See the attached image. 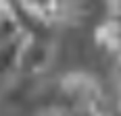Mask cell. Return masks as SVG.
Wrapping results in <instances>:
<instances>
[{"instance_id": "1", "label": "cell", "mask_w": 121, "mask_h": 116, "mask_svg": "<svg viewBox=\"0 0 121 116\" xmlns=\"http://www.w3.org/2000/svg\"><path fill=\"white\" fill-rule=\"evenodd\" d=\"M52 54H54V48H52L48 37H25L17 75L38 77L40 73H44L48 69Z\"/></svg>"}, {"instance_id": "5", "label": "cell", "mask_w": 121, "mask_h": 116, "mask_svg": "<svg viewBox=\"0 0 121 116\" xmlns=\"http://www.w3.org/2000/svg\"><path fill=\"white\" fill-rule=\"evenodd\" d=\"M2 87H4V85H2V81H0V102H2Z\"/></svg>"}, {"instance_id": "3", "label": "cell", "mask_w": 121, "mask_h": 116, "mask_svg": "<svg viewBox=\"0 0 121 116\" xmlns=\"http://www.w3.org/2000/svg\"><path fill=\"white\" fill-rule=\"evenodd\" d=\"M96 42L98 46H102L109 54L117 56L121 62V17L109 15L107 21L96 27Z\"/></svg>"}, {"instance_id": "6", "label": "cell", "mask_w": 121, "mask_h": 116, "mask_svg": "<svg viewBox=\"0 0 121 116\" xmlns=\"http://www.w3.org/2000/svg\"><path fill=\"white\" fill-rule=\"evenodd\" d=\"M119 75H121V62H119Z\"/></svg>"}, {"instance_id": "2", "label": "cell", "mask_w": 121, "mask_h": 116, "mask_svg": "<svg viewBox=\"0 0 121 116\" xmlns=\"http://www.w3.org/2000/svg\"><path fill=\"white\" fill-rule=\"evenodd\" d=\"M13 4H17L21 11L36 17L48 27L59 23L63 15V0H13Z\"/></svg>"}, {"instance_id": "4", "label": "cell", "mask_w": 121, "mask_h": 116, "mask_svg": "<svg viewBox=\"0 0 121 116\" xmlns=\"http://www.w3.org/2000/svg\"><path fill=\"white\" fill-rule=\"evenodd\" d=\"M9 2H11V0H0V8H6V6H9Z\"/></svg>"}]
</instances>
